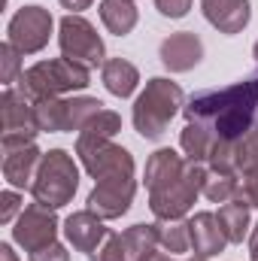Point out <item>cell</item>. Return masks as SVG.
Returning <instances> with one entry per match:
<instances>
[{
    "label": "cell",
    "mask_w": 258,
    "mask_h": 261,
    "mask_svg": "<svg viewBox=\"0 0 258 261\" xmlns=\"http://www.w3.org/2000/svg\"><path fill=\"white\" fill-rule=\"evenodd\" d=\"M183 116L210 125L216 140L237 143L258 125V79H243L228 88L200 91L186 100Z\"/></svg>",
    "instance_id": "1"
},
{
    "label": "cell",
    "mask_w": 258,
    "mask_h": 261,
    "mask_svg": "<svg viewBox=\"0 0 258 261\" xmlns=\"http://www.w3.org/2000/svg\"><path fill=\"white\" fill-rule=\"evenodd\" d=\"M183 107H186L183 88L164 76H155L134 100V128L143 140H161L173 116L183 113Z\"/></svg>",
    "instance_id": "2"
},
{
    "label": "cell",
    "mask_w": 258,
    "mask_h": 261,
    "mask_svg": "<svg viewBox=\"0 0 258 261\" xmlns=\"http://www.w3.org/2000/svg\"><path fill=\"white\" fill-rule=\"evenodd\" d=\"M88 85H91V70L85 64L64 58V55L28 67L18 79V91L28 94L34 103L46 100V97H64L73 91H85Z\"/></svg>",
    "instance_id": "3"
},
{
    "label": "cell",
    "mask_w": 258,
    "mask_h": 261,
    "mask_svg": "<svg viewBox=\"0 0 258 261\" xmlns=\"http://www.w3.org/2000/svg\"><path fill=\"white\" fill-rule=\"evenodd\" d=\"M79 189V164L73 161V155L67 149H49L43 152L37 179L31 186V195L37 203L49 206V210H61L67 206Z\"/></svg>",
    "instance_id": "4"
},
{
    "label": "cell",
    "mask_w": 258,
    "mask_h": 261,
    "mask_svg": "<svg viewBox=\"0 0 258 261\" xmlns=\"http://www.w3.org/2000/svg\"><path fill=\"white\" fill-rule=\"evenodd\" d=\"M210 176V167L207 164H197L189 161L186 164V173L170 182L167 189L161 192H149V210L158 222H170V219H186L189 210L194 206V200L203 195V182Z\"/></svg>",
    "instance_id": "5"
},
{
    "label": "cell",
    "mask_w": 258,
    "mask_h": 261,
    "mask_svg": "<svg viewBox=\"0 0 258 261\" xmlns=\"http://www.w3.org/2000/svg\"><path fill=\"white\" fill-rule=\"evenodd\" d=\"M58 46H61L64 58L85 64L88 70L107 64V46H104L97 28L79 12H67L58 21Z\"/></svg>",
    "instance_id": "6"
},
{
    "label": "cell",
    "mask_w": 258,
    "mask_h": 261,
    "mask_svg": "<svg viewBox=\"0 0 258 261\" xmlns=\"http://www.w3.org/2000/svg\"><path fill=\"white\" fill-rule=\"evenodd\" d=\"M76 158L85 167V173L97 182L107 176H122L134 173V155L125 146L107 140V137H88V134H76Z\"/></svg>",
    "instance_id": "7"
},
{
    "label": "cell",
    "mask_w": 258,
    "mask_h": 261,
    "mask_svg": "<svg viewBox=\"0 0 258 261\" xmlns=\"http://www.w3.org/2000/svg\"><path fill=\"white\" fill-rule=\"evenodd\" d=\"M0 116H3V149H15V146H28L37 140L40 122H37V110L34 100L28 94H21L18 88H3L0 94Z\"/></svg>",
    "instance_id": "8"
},
{
    "label": "cell",
    "mask_w": 258,
    "mask_h": 261,
    "mask_svg": "<svg viewBox=\"0 0 258 261\" xmlns=\"http://www.w3.org/2000/svg\"><path fill=\"white\" fill-rule=\"evenodd\" d=\"M55 18L46 6H21L6 28V43H12L21 55H37L52 40Z\"/></svg>",
    "instance_id": "9"
},
{
    "label": "cell",
    "mask_w": 258,
    "mask_h": 261,
    "mask_svg": "<svg viewBox=\"0 0 258 261\" xmlns=\"http://www.w3.org/2000/svg\"><path fill=\"white\" fill-rule=\"evenodd\" d=\"M55 240H58V216H55V210H49L37 200L28 203L21 210V216L12 222V243H18L28 255Z\"/></svg>",
    "instance_id": "10"
},
{
    "label": "cell",
    "mask_w": 258,
    "mask_h": 261,
    "mask_svg": "<svg viewBox=\"0 0 258 261\" xmlns=\"http://www.w3.org/2000/svg\"><path fill=\"white\" fill-rule=\"evenodd\" d=\"M134 192H137V179L134 173H122V176H107L97 179L91 195L85 200V210H91L94 216H100L104 222L110 219H122L134 203Z\"/></svg>",
    "instance_id": "11"
},
{
    "label": "cell",
    "mask_w": 258,
    "mask_h": 261,
    "mask_svg": "<svg viewBox=\"0 0 258 261\" xmlns=\"http://www.w3.org/2000/svg\"><path fill=\"white\" fill-rule=\"evenodd\" d=\"M158 55H161V64L170 73H189L203 61V43L194 31H179L161 43Z\"/></svg>",
    "instance_id": "12"
},
{
    "label": "cell",
    "mask_w": 258,
    "mask_h": 261,
    "mask_svg": "<svg viewBox=\"0 0 258 261\" xmlns=\"http://www.w3.org/2000/svg\"><path fill=\"white\" fill-rule=\"evenodd\" d=\"M107 234H110V228H107L104 219L94 216L91 210H76V213H70L64 219V237L76 252L91 255V252L107 240Z\"/></svg>",
    "instance_id": "13"
},
{
    "label": "cell",
    "mask_w": 258,
    "mask_h": 261,
    "mask_svg": "<svg viewBox=\"0 0 258 261\" xmlns=\"http://www.w3.org/2000/svg\"><path fill=\"white\" fill-rule=\"evenodd\" d=\"M200 12L225 37L240 34L249 24V18H252L249 0H200Z\"/></svg>",
    "instance_id": "14"
},
{
    "label": "cell",
    "mask_w": 258,
    "mask_h": 261,
    "mask_svg": "<svg viewBox=\"0 0 258 261\" xmlns=\"http://www.w3.org/2000/svg\"><path fill=\"white\" fill-rule=\"evenodd\" d=\"M40 161H43V152L34 143L15 146V149H3V179L12 189L24 192V189L34 186L37 170H40Z\"/></svg>",
    "instance_id": "15"
},
{
    "label": "cell",
    "mask_w": 258,
    "mask_h": 261,
    "mask_svg": "<svg viewBox=\"0 0 258 261\" xmlns=\"http://www.w3.org/2000/svg\"><path fill=\"white\" fill-rule=\"evenodd\" d=\"M189 234H192V252L197 258L210 261L213 255H219L228 246V237L216 219V213H194L189 219Z\"/></svg>",
    "instance_id": "16"
},
{
    "label": "cell",
    "mask_w": 258,
    "mask_h": 261,
    "mask_svg": "<svg viewBox=\"0 0 258 261\" xmlns=\"http://www.w3.org/2000/svg\"><path fill=\"white\" fill-rule=\"evenodd\" d=\"M186 164H189V158L179 155V152H173V149H158V152H152L149 161H146V173H143L146 189H149V192L167 189L170 182H176V179L186 173Z\"/></svg>",
    "instance_id": "17"
},
{
    "label": "cell",
    "mask_w": 258,
    "mask_h": 261,
    "mask_svg": "<svg viewBox=\"0 0 258 261\" xmlns=\"http://www.w3.org/2000/svg\"><path fill=\"white\" fill-rule=\"evenodd\" d=\"M249 210H252V206H249L240 195L234 197V200H228V203L219 206L216 219H219V225H222L228 243H243V240H249V231H252Z\"/></svg>",
    "instance_id": "18"
},
{
    "label": "cell",
    "mask_w": 258,
    "mask_h": 261,
    "mask_svg": "<svg viewBox=\"0 0 258 261\" xmlns=\"http://www.w3.org/2000/svg\"><path fill=\"white\" fill-rule=\"evenodd\" d=\"M100 79H104V88L113 97H131L140 85V70L125 58H110L100 67Z\"/></svg>",
    "instance_id": "19"
},
{
    "label": "cell",
    "mask_w": 258,
    "mask_h": 261,
    "mask_svg": "<svg viewBox=\"0 0 258 261\" xmlns=\"http://www.w3.org/2000/svg\"><path fill=\"white\" fill-rule=\"evenodd\" d=\"M122 246H125V261H146L152 252H158V222L146 225L137 222L128 231H122Z\"/></svg>",
    "instance_id": "20"
},
{
    "label": "cell",
    "mask_w": 258,
    "mask_h": 261,
    "mask_svg": "<svg viewBox=\"0 0 258 261\" xmlns=\"http://www.w3.org/2000/svg\"><path fill=\"white\" fill-rule=\"evenodd\" d=\"M100 21L110 34L128 37L140 21V12H137L134 0H100Z\"/></svg>",
    "instance_id": "21"
},
{
    "label": "cell",
    "mask_w": 258,
    "mask_h": 261,
    "mask_svg": "<svg viewBox=\"0 0 258 261\" xmlns=\"http://www.w3.org/2000/svg\"><path fill=\"white\" fill-rule=\"evenodd\" d=\"M179 146L186 152L189 161H197V164H207L210 161V152L216 146V134L210 125L203 122H186V128L179 134Z\"/></svg>",
    "instance_id": "22"
},
{
    "label": "cell",
    "mask_w": 258,
    "mask_h": 261,
    "mask_svg": "<svg viewBox=\"0 0 258 261\" xmlns=\"http://www.w3.org/2000/svg\"><path fill=\"white\" fill-rule=\"evenodd\" d=\"M104 110V103L97 97H88V94H76V97H67L64 107V130H76L82 134V128Z\"/></svg>",
    "instance_id": "23"
},
{
    "label": "cell",
    "mask_w": 258,
    "mask_h": 261,
    "mask_svg": "<svg viewBox=\"0 0 258 261\" xmlns=\"http://www.w3.org/2000/svg\"><path fill=\"white\" fill-rule=\"evenodd\" d=\"M158 243L170 255H183L192 249V234H189V219H170L158 222Z\"/></svg>",
    "instance_id": "24"
},
{
    "label": "cell",
    "mask_w": 258,
    "mask_h": 261,
    "mask_svg": "<svg viewBox=\"0 0 258 261\" xmlns=\"http://www.w3.org/2000/svg\"><path fill=\"white\" fill-rule=\"evenodd\" d=\"M240 195V176L237 173H219V170H210L207 182H203V197L210 203H228Z\"/></svg>",
    "instance_id": "25"
},
{
    "label": "cell",
    "mask_w": 258,
    "mask_h": 261,
    "mask_svg": "<svg viewBox=\"0 0 258 261\" xmlns=\"http://www.w3.org/2000/svg\"><path fill=\"white\" fill-rule=\"evenodd\" d=\"M64 107H67V97H46V100H37L34 110H37L40 130H46V134H61V130H64Z\"/></svg>",
    "instance_id": "26"
},
{
    "label": "cell",
    "mask_w": 258,
    "mask_h": 261,
    "mask_svg": "<svg viewBox=\"0 0 258 261\" xmlns=\"http://www.w3.org/2000/svg\"><path fill=\"white\" fill-rule=\"evenodd\" d=\"M237 173L240 179L258 176V125L243 140H237Z\"/></svg>",
    "instance_id": "27"
},
{
    "label": "cell",
    "mask_w": 258,
    "mask_h": 261,
    "mask_svg": "<svg viewBox=\"0 0 258 261\" xmlns=\"http://www.w3.org/2000/svg\"><path fill=\"white\" fill-rule=\"evenodd\" d=\"M21 58H24V55H21L12 43H3V46H0V82H3L6 88H12V82L21 79V73H24Z\"/></svg>",
    "instance_id": "28"
},
{
    "label": "cell",
    "mask_w": 258,
    "mask_h": 261,
    "mask_svg": "<svg viewBox=\"0 0 258 261\" xmlns=\"http://www.w3.org/2000/svg\"><path fill=\"white\" fill-rule=\"evenodd\" d=\"M122 130V116L119 113H113V110H100L85 128H82V134H88V137H107V140H113L116 134Z\"/></svg>",
    "instance_id": "29"
},
{
    "label": "cell",
    "mask_w": 258,
    "mask_h": 261,
    "mask_svg": "<svg viewBox=\"0 0 258 261\" xmlns=\"http://www.w3.org/2000/svg\"><path fill=\"white\" fill-rule=\"evenodd\" d=\"M88 261H125V246H122V234H107V240L88 255Z\"/></svg>",
    "instance_id": "30"
},
{
    "label": "cell",
    "mask_w": 258,
    "mask_h": 261,
    "mask_svg": "<svg viewBox=\"0 0 258 261\" xmlns=\"http://www.w3.org/2000/svg\"><path fill=\"white\" fill-rule=\"evenodd\" d=\"M21 210H24V203H21L18 189H6L0 195V225H12L21 216Z\"/></svg>",
    "instance_id": "31"
},
{
    "label": "cell",
    "mask_w": 258,
    "mask_h": 261,
    "mask_svg": "<svg viewBox=\"0 0 258 261\" xmlns=\"http://www.w3.org/2000/svg\"><path fill=\"white\" fill-rule=\"evenodd\" d=\"M155 9L164 18H183L192 9V0H155Z\"/></svg>",
    "instance_id": "32"
},
{
    "label": "cell",
    "mask_w": 258,
    "mask_h": 261,
    "mask_svg": "<svg viewBox=\"0 0 258 261\" xmlns=\"http://www.w3.org/2000/svg\"><path fill=\"white\" fill-rule=\"evenodd\" d=\"M31 261H70V252H67V246H61V243L55 240V243H49V246L31 252Z\"/></svg>",
    "instance_id": "33"
},
{
    "label": "cell",
    "mask_w": 258,
    "mask_h": 261,
    "mask_svg": "<svg viewBox=\"0 0 258 261\" xmlns=\"http://www.w3.org/2000/svg\"><path fill=\"white\" fill-rule=\"evenodd\" d=\"M240 197H243L249 206H258V176L240 179Z\"/></svg>",
    "instance_id": "34"
},
{
    "label": "cell",
    "mask_w": 258,
    "mask_h": 261,
    "mask_svg": "<svg viewBox=\"0 0 258 261\" xmlns=\"http://www.w3.org/2000/svg\"><path fill=\"white\" fill-rule=\"evenodd\" d=\"M94 0H61V6L70 9V12H82V9H88Z\"/></svg>",
    "instance_id": "35"
},
{
    "label": "cell",
    "mask_w": 258,
    "mask_h": 261,
    "mask_svg": "<svg viewBox=\"0 0 258 261\" xmlns=\"http://www.w3.org/2000/svg\"><path fill=\"white\" fill-rule=\"evenodd\" d=\"M249 261H258V222L249 231Z\"/></svg>",
    "instance_id": "36"
},
{
    "label": "cell",
    "mask_w": 258,
    "mask_h": 261,
    "mask_svg": "<svg viewBox=\"0 0 258 261\" xmlns=\"http://www.w3.org/2000/svg\"><path fill=\"white\" fill-rule=\"evenodd\" d=\"M0 261H18V255L12 252L9 243H0Z\"/></svg>",
    "instance_id": "37"
},
{
    "label": "cell",
    "mask_w": 258,
    "mask_h": 261,
    "mask_svg": "<svg viewBox=\"0 0 258 261\" xmlns=\"http://www.w3.org/2000/svg\"><path fill=\"white\" fill-rule=\"evenodd\" d=\"M146 261H173V255H170V252H152Z\"/></svg>",
    "instance_id": "38"
},
{
    "label": "cell",
    "mask_w": 258,
    "mask_h": 261,
    "mask_svg": "<svg viewBox=\"0 0 258 261\" xmlns=\"http://www.w3.org/2000/svg\"><path fill=\"white\" fill-rule=\"evenodd\" d=\"M252 58H255V64H258V43L252 46Z\"/></svg>",
    "instance_id": "39"
},
{
    "label": "cell",
    "mask_w": 258,
    "mask_h": 261,
    "mask_svg": "<svg viewBox=\"0 0 258 261\" xmlns=\"http://www.w3.org/2000/svg\"><path fill=\"white\" fill-rule=\"evenodd\" d=\"M186 261H203V258H197V255H192V258H186Z\"/></svg>",
    "instance_id": "40"
}]
</instances>
